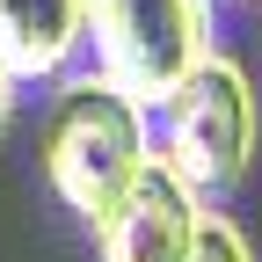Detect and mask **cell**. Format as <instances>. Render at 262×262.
I'll use <instances>...</instances> for the list:
<instances>
[{
  "label": "cell",
  "mask_w": 262,
  "mask_h": 262,
  "mask_svg": "<svg viewBox=\"0 0 262 262\" xmlns=\"http://www.w3.org/2000/svg\"><path fill=\"white\" fill-rule=\"evenodd\" d=\"M168 139H160V160L196 189V196H219L248 175V153H255V88L233 58L204 51L189 73L168 88Z\"/></svg>",
  "instance_id": "obj_2"
},
{
  "label": "cell",
  "mask_w": 262,
  "mask_h": 262,
  "mask_svg": "<svg viewBox=\"0 0 262 262\" xmlns=\"http://www.w3.org/2000/svg\"><path fill=\"white\" fill-rule=\"evenodd\" d=\"M182 262H255V255H248V241H241L233 219L204 211V219H196V233H189V255H182Z\"/></svg>",
  "instance_id": "obj_6"
},
{
  "label": "cell",
  "mask_w": 262,
  "mask_h": 262,
  "mask_svg": "<svg viewBox=\"0 0 262 262\" xmlns=\"http://www.w3.org/2000/svg\"><path fill=\"white\" fill-rule=\"evenodd\" d=\"M139 168H146V117H139V102L124 88H110L102 73L73 80L51 102V124H44V175L58 189V204L80 211L88 226H102Z\"/></svg>",
  "instance_id": "obj_1"
},
{
  "label": "cell",
  "mask_w": 262,
  "mask_h": 262,
  "mask_svg": "<svg viewBox=\"0 0 262 262\" xmlns=\"http://www.w3.org/2000/svg\"><path fill=\"white\" fill-rule=\"evenodd\" d=\"M95 73L131 102H168V88L211 51V0H95Z\"/></svg>",
  "instance_id": "obj_3"
},
{
  "label": "cell",
  "mask_w": 262,
  "mask_h": 262,
  "mask_svg": "<svg viewBox=\"0 0 262 262\" xmlns=\"http://www.w3.org/2000/svg\"><path fill=\"white\" fill-rule=\"evenodd\" d=\"M95 0H0V58L15 80H51L80 58Z\"/></svg>",
  "instance_id": "obj_5"
},
{
  "label": "cell",
  "mask_w": 262,
  "mask_h": 262,
  "mask_svg": "<svg viewBox=\"0 0 262 262\" xmlns=\"http://www.w3.org/2000/svg\"><path fill=\"white\" fill-rule=\"evenodd\" d=\"M196 219H204L196 211V189L160 153H146V168L110 204V219L95 226V241H102V262H182Z\"/></svg>",
  "instance_id": "obj_4"
},
{
  "label": "cell",
  "mask_w": 262,
  "mask_h": 262,
  "mask_svg": "<svg viewBox=\"0 0 262 262\" xmlns=\"http://www.w3.org/2000/svg\"><path fill=\"white\" fill-rule=\"evenodd\" d=\"M8 117H15V66L0 58V131H8Z\"/></svg>",
  "instance_id": "obj_7"
}]
</instances>
